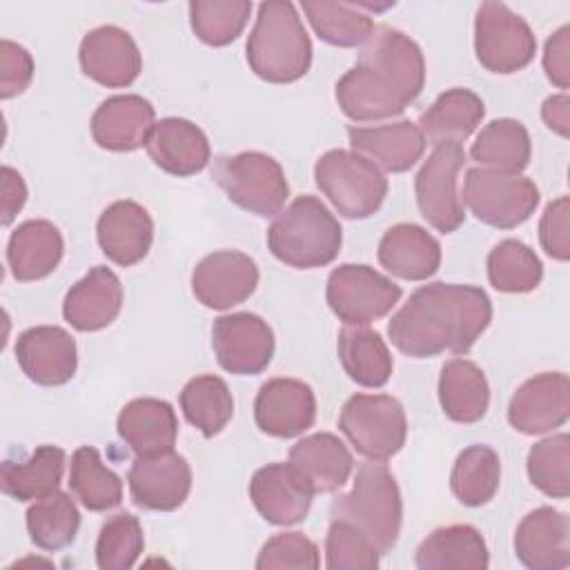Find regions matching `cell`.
I'll list each match as a JSON object with an SVG mask.
<instances>
[{
	"instance_id": "4",
	"label": "cell",
	"mask_w": 570,
	"mask_h": 570,
	"mask_svg": "<svg viewBox=\"0 0 570 570\" xmlns=\"http://www.w3.org/2000/svg\"><path fill=\"white\" fill-rule=\"evenodd\" d=\"M330 517L352 523L381 554L390 552L399 541L403 521L401 490L390 468L372 459L361 463L350 492L332 501Z\"/></svg>"
},
{
	"instance_id": "12",
	"label": "cell",
	"mask_w": 570,
	"mask_h": 570,
	"mask_svg": "<svg viewBox=\"0 0 570 570\" xmlns=\"http://www.w3.org/2000/svg\"><path fill=\"white\" fill-rule=\"evenodd\" d=\"M463 165L465 151L461 142H439L414 178L421 216L443 234L456 232L465 220L463 200L456 189Z\"/></svg>"
},
{
	"instance_id": "27",
	"label": "cell",
	"mask_w": 570,
	"mask_h": 570,
	"mask_svg": "<svg viewBox=\"0 0 570 570\" xmlns=\"http://www.w3.org/2000/svg\"><path fill=\"white\" fill-rule=\"evenodd\" d=\"M379 263L403 281H428L439 272V240L414 223L392 225L379 240Z\"/></svg>"
},
{
	"instance_id": "46",
	"label": "cell",
	"mask_w": 570,
	"mask_h": 570,
	"mask_svg": "<svg viewBox=\"0 0 570 570\" xmlns=\"http://www.w3.org/2000/svg\"><path fill=\"white\" fill-rule=\"evenodd\" d=\"M381 552L352 523L332 519L325 537V566L330 570H374Z\"/></svg>"
},
{
	"instance_id": "23",
	"label": "cell",
	"mask_w": 570,
	"mask_h": 570,
	"mask_svg": "<svg viewBox=\"0 0 570 570\" xmlns=\"http://www.w3.org/2000/svg\"><path fill=\"white\" fill-rule=\"evenodd\" d=\"M96 238L111 263L131 267L151 249L154 220L142 205L134 200H116L100 214Z\"/></svg>"
},
{
	"instance_id": "31",
	"label": "cell",
	"mask_w": 570,
	"mask_h": 570,
	"mask_svg": "<svg viewBox=\"0 0 570 570\" xmlns=\"http://www.w3.org/2000/svg\"><path fill=\"white\" fill-rule=\"evenodd\" d=\"M414 563L421 570H485L490 557L481 532L474 525L456 523L430 532L416 548Z\"/></svg>"
},
{
	"instance_id": "26",
	"label": "cell",
	"mask_w": 570,
	"mask_h": 570,
	"mask_svg": "<svg viewBox=\"0 0 570 570\" xmlns=\"http://www.w3.org/2000/svg\"><path fill=\"white\" fill-rule=\"evenodd\" d=\"M145 147L156 167L180 178L203 171L212 158L205 131L185 118L156 122Z\"/></svg>"
},
{
	"instance_id": "22",
	"label": "cell",
	"mask_w": 570,
	"mask_h": 570,
	"mask_svg": "<svg viewBox=\"0 0 570 570\" xmlns=\"http://www.w3.org/2000/svg\"><path fill=\"white\" fill-rule=\"evenodd\" d=\"M514 554L530 570L570 566V523L561 510L541 505L528 512L514 532Z\"/></svg>"
},
{
	"instance_id": "11",
	"label": "cell",
	"mask_w": 570,
	"mask_h": 570,
	"mask_svg": "<svg viewBox=\"0 0 570 570\" xmlns=\"http://www.w3.org/2000/svg\"><path fill=\"white\" fill-rule=\"evenodd\" d=\"M401 287L370 265L345 263L330 272L325 298L345 325H367L383 318L401 298Z\"/></svg>"
},
{
	"instance_id": "50",
	"label": "cell",
	"mask_w": 570,
	"mask_h": 570,
	"mask_svg": "<svg viewBox=\"0 0 570 570\" xmlns=\"http://www.w3.org/2000/svg\"><path fill=\"white\" fill-rule=\"evenodd\" d=\"M543 71L552 85L559 89L570 87V27H559L543 49Z\"/></svg>"
},
{
	"instance_id": "7",
	"label": "cell",
	"mask_w": 570,
	"mask_h": 570,
	"mask_svg": "<svg viewBox=\"0 0 570 570\" xmlns=\"http://www.w3.org/2000/svg\"><path fill=\"white\" fill-rule=\"evenodd\" d=\"M212 176L234 205L261 218L278 214L289 196L283 167L263 151L220 156Z\"/></svg>"
},
{
	"instance_id": "51",
	"label": "cell",
	"mask_w": 570,
	"mask_h": 570,
	"mask_svg": "<svg viewBox=\"0 0 570 570\" xmlns=\"http://www.w3.org/2000/svg\"><path fill=\"white\" fill-rule=\"evenodd\" d=\"M27 203V185L9 165L2 167V225H11L16 214Z\"/></svg>"
},
{
	"instance_id": "38",
	"label": "cell",
	"mask_w": 570,
	"mask_h": 570,
	"mask_svg": "<svg viewBox=\"0 0 570 570\" xmlns=\"http://www.w3.org/2000/svg\"><path fill=\"white\" fill-rule=\"evenodd\" d=\"M501 483V461L490 445L465 448L450 472V488L456 501L470 508L485 505L494 499Z\"/></svg>"
},
{
	"instance_id": "24",
	"label": "cell",
	"mask_w": 570,
	"mask_h": 570,
	"mask_svg": "<svg viewBox=\"0 0 570 570\" xmlns=\"http://www.w3.org/2000/svg\"><path fill=\"white\" fill-rule=\"evenodd\" d=\"M120 307V278L109 267L96 265L69 287L62 303V316L78 332H98L118 318Z\"/></svg>"
},
{
	"instance_id": "20",
	"label": "cell",
	"mask_w": 570,
	"mask_h": 570,
	"mask_svg": "<svg viewBox=\"0 0 570 570\" xmlns=\"http://www.w3.org/2000/svg\"><path fill=\"white\" fill-rule=\"evenodd\" d=\"M254 419L263 434L292 439L314 425V390L298 379H272L261 385L254 401Z\"/></svg>"
},
{
	"instance_id": "44",
	"label": "cell",
	"mask_w": 570,
	"mask_h": 570,
	"mask_svg": "<svg viewBox=\"0 0 570 570\" xmlns=\"http://www.w3.org/2000/svg\"><path fill=\"white\" fill-rule=\"evenodd\" d=\"M530 483L552 499L570 494V436L566 432L537 441L528 452Z\"/></svg>"
},
{
	"instance_id": "32",
	"label": "cell",
	"mask_w": 570,
	"mask_h": 570,
	"mask_svg": "<svg viewBox=\"0 0 570 570\" xmlns=\"http://www.w3.org/2000/svg\"><path fill=\"white\" fill-rule=\"evenodd\" d=\"M439 403L448 419L476 423L490 405V385L483 370L468 358H450L439 374Z\"/></svg>"
},
{
	"instance_id": "37",
	"label": "cell",
	"mask_w": 570,
	"mask_h": 570,
	"mask_svg": "<svg viewBox=\"0 0 570 570\" xmlns=\"http://www.w3.org/2000/svg\"><path fill=\"white\" fill-rule=\"evenodd\" d=\"M180 410L203 436L212 439L232 421L234 399L220 376L200 374L185 383L180 392Z\"/></svg>"
},
{
	"instance_id": "5",
	"label": "cell",
	"mask_w": 570,
	"mask_h": 570,
	"mask_svg": "<svg viewBox=\"0 0 570 570\" xmlns=\"http://www.w3.org/2000/svg\"><path fill=\"white\" fill-rule=\"evenodd\" d=\"M343 245V229L316 196H298L267 229L269 252L294 269L330 265Z\"/></svg>"
},
{
	"instance_id": "25",
	"label": "cell",
	"mask_w": 570,
	"mask_h": 570,
	"mask_svg": "<svg viewBox=\"0 0 570 570\" xmlns=\"http://www.w3.org/2000/svg\"><path fill=\"white\" fill-rule=\"evenodd\" d=\"M352 151L361 154L383 171L401 174L414 167L425 151V136L419 125L410 120H396L374 127L347 129Z\"/></svg>"
},
{
	"instance_id": "1",
	"label": "cell",
	"mask_w": 570,
	"mask_h": 570,
	"mask_svg": "<svg viewBox=\"0 0 570 570\" xmlns=\"http://www.w3.org/2000/svg\"><path fill=\"white\" fill-rule=\"evenodd\" d=\"M425 85L421 47L399 29L379 27L358 62L336 82V102L354 122L401 116Z\"/></svg>"
},
{
	"instance_id": "21",
	"label": "cell",
	"mask_w": 570,
	"mask_h": 570,
	"mask_svg": "<svg viewBox=\"0 0 570 570\" xmlns=\"http://www.w3.org/2000/svg\"><path fill=\"white\" fill-rule=\"evenodd\" d=\"M156 125L154 105L138 94H118L102 100L91 116L94 142L107 151H134L147 145Z\"/></svg>"
},
{
	"instance_id": "28",
	"label": "cell",
	"mask_w": 570,
	"mask_h": 570,
	"mask_svg": "<svg viewBox=\"0 0 570 570\" xmlns=\"http://www.w3.org/2000/svg\"><path fill=\"white\" fill-rule=\"evenodd\" d=\"M65 240L60 229L45 218L20 223L7 243V265L16 281L31 283L49 276L62 261Z\"/></svg>"
},
{
	"instance_id": "42",
	"label": "cell",
	"mask_w": 570,
	"mask_h": 570,
	"mask_svg": "<svg viewBox=\"0 0 570 570\" xmlns=\"http://www.w3.org/2000/svg\"><path fill=\"white\" fill-rule=\"evenodd\" d=\"M488 278L499 292L525 294L541 283L543 265L532 247L517 238H505L488 254Z\"/></svg>"
},
{
	"instance_id": "39",
	"label": "cell",
	"mask_w": 570,
	"mask_h": 570,
	"mask_svg": "<svg viewBox=\"0 0 570 570\" xmlns=\"http://www.w3.org/2000/svg\"><path fill=\"white\" fill-rule=\"evenodd\" d=\"M69 488L73 497L91 512H105L122 501V481L109 470L98 450L82 445L71 454Z\"/></svg>"
},
{
	"instance_id": "13",
	"label": "cell",
	"mask_w": 570,
	"mask_h": 570,
	"mask_svg": "<svg viewBox=\"0 0 570 570\" xmlns=\"http://www.w3.org/2000/svg\"><path fill=\"white\" fill-rule=\"evenodd\" d=\"M212 347L225 372L252 376L269 365L274 356V332L256 314H225L212 325Z\"/></svg>"
},
{
	"instance_id": "43",
	"label": "cell",
	"mask_w": 570,
	"mask_h": 570,
	"mask_svg": "<svg viewBox=\"0 0 570 570\" xmlns=\"http://www.w3.org/2000/svg\"><path fill=\"white\" fill-rule=\"evenodd\" d=\"M252 13L247 0H194L189 2V24L196 38L209 47L234 42Z\"/></svg>"
},
{
	"instance_id": "30",
	"label": "cell",
	"mask_w": 570,
	"mask_h": 570,
	"mask_svg": "<svg viewBox=\"0 0 570 570\" xmlns=\"http://www.w3.org/2000/svg\"><path fill=\"white\" fill-rule=\"evenodd\" d=\"M289 463L321 494L343 488L354 470L347 445L332 432H316L296 441L289 450Z\"/></svg>"
},
{
	"instance_id": "19",
	"label": "cell",
	"mask_w": 570,
	"mask_h": 570,
	"mask_svg": "<svg viewBox=\"0 0 570 570\" xmlns=\"http://www.w3.org/2000/svg\"><path fill=\"white\" fill-rule=\"evenodd\" d=\"M16 361L29 381L58 387L73 379L78 350L71 334L58 325H36L16 338Z\"/></svg>"
},
{
	"instance_id": "18",
	"label": "cell",
	"mask_w": 570,
	"mask_h": 570,
	"mask_svg": "<svg viewBox=\"0 0 570 570\" xmlns=\"http://www.w3.org/2000/svg\"><path fill=\"white\" fill-rule=\"evenodd\" d=\"M309 481L287 461L258 468L249 481V499L258 514L274 525L301 523L312 508Z\"/></svg>"
},
{
	"instance_id": "29",
	"label": "cell",
	"mask_w": 570,
	"mask_h": 570,
	"mask_svg": "<svg viewBox=\"0 0 570 570\" xmlns=\"http://www.w3.org/2000/svg\"><path fill=\"white\" fill-rule=\"evenodd\" d=\"M118 436L136 452V456H154L174 450L178 436V419L174 407L163 399H134L116 421Z\"/></svg>"
},
{
	"instance_id": "49",
	"label": "cell",
	"mask_w": 570,
	"mask_h": 570,
	"mask_svg": "<svg viewBox=\"0 0 570 570\" xmlns=\"http://www.w3.org/2000/svg\"><path fill=\"white\" fill-rule=\"evenodd\" d=\"M568 214L570 200L568 196H559L550 200L543 209L539 220V243L550 258L568 261L570 258V243H568Z\"/></svg>"
},
{
	"instance_id": "40",
	"label": "cell",
	"mask_w": 570,
	"mask_h": 570,
	"mask_svg": "<svg viewBox=\"0 0 570 570\" xmlns=\"http://www.w3.org/2000/svg\"><path fill=\"white\" fill-rule=\"evenodd\" d=\"M27 532L36 548L56 552L73 543L80 528V512L67 492H53L29 505Z\"/></svg>"
},
{
	"instance_id": "16",
	"label": "cell",
	"mask_w": 570,
	"mask_h": 570,
	"mask_svg": "<svg viewBox=\"0 0 570 570\" xmlns=\"http://www.w3.org/2000/svg\"><path fill=\"white\" fill-rule=\"evenodd\" d=\"M258 285L256 263L236 249L207 254L191 274V292L209 309H229L245 303Z\"/></svg>"
},
{
	"instance_id": "8",
	"label": "cell",
	"mask_w": 570,
	"mask_h": 570,
	"mask_svg": "<svg viewBox=\"0 0 570 570\" xmlns=\"http://www.w3.org/2000/svg\"><path fill=\"white\" fill-rule=\"evenodd\" d=\"M338 430L365 459L387 461L405 445L407 419L390 394H354L343 403Z\"/></svg>"
},
{
	"instance_id": "45",
	"label": "cell",
	"mask_w": 570,
	"mask_h": 570,
	"mask_svg": "<svg viewBox=\"0 0 570 570\" xmlns=\"http://www.w3.org/2000/svg\"><path fill=\"white\" fill-rule=\"evenodd\" d=\"M142 548L145 537L138 517L131 512H118L100 528L96 541V563L100 570H127L136 566Z\"/></svg>"
},
{
	"instance_id": "34",
	"label": "cell",
	"mask_w": 570,
	"mask_h": 570,
	"mask_svg": "<svg viewBox=\"0 0 570 570\" xmlns=\"http://www.w3.org/2000/svg\"><path fill=\"white\" fill-rule=\"evenodd\" d=\"M65 474V450L40 445L24 461H4L0 465V488L16 501H38L58 492Z\"/></svg>"
},
{
	"instance_id": "47",
	"label": "cell",
	"mask_w": 570,
	"mask_h": 570,
	"mask_svg": "<svg viewBox=\"0 0 570 570\" xmlns=\"http://www.w3.org/2000/svg\"><path fill=\"white\" fill-rule=\"evenodd\" d=\"M321 566L316 543L303 532H278L267 539L258 552L256 568H296V570H316Z\"/></svg>"
},
{
	"instance_id": "2",
	"label": "cell",
	"mask_w": 570,
	"mask_h": 570,
	"mask_svg": "<svg viewBox=\"0 0 570 570\" xmlns=\"http://www.w3.org/2000/svg\"><path fill=\"white\" fill-rule=\"evenodd\" d=\"M492 321L490 296L476 285L430 283L410 294L387 323L392 345L412 356L465 354Z\"/></svg>"
},
{
	"instance_id": "41",
	"label": "cell",
	"mask_w": 570,
	"mask_h": 570,
	"mask_svg": "<svg viewBox=\"0 0 570 570\" xmlns=\"http://www.w3.org/2000/svg\"><path fill=\"white\" fill-rule=\"evenodd\" d=\"M316 36L334 47L365 45L374 33V20L350 2H301Z\"/></svg>"
},
{
	"instance_id": "17",
	"label": "cell",
	"mask_w": 570,
	"mask_h": 570,
	"mask_svg": "<svg viewBox=\"0 0 570 570\" xmlns=\"http://www.w3.org/2000/svg\"><path fill=\"white\" fill-rule=\"evenodd\" d=\"M80 69L102 87H129L142 71V56L134 38L116 27L102 24L85 33L78 49Z\"/></svg>"
},
{
	"instance_id": "3",
	"label": "cell",
	"mask_w": 570,
	"mask_h": 570,
	"mask_svg": "<svg viewBox=\"0 0 570 570\" xmlns=\"http://www.w3.org/2000/svg\"><path fill=\"white\" fill-rule=\"evenodd\" d=\"M249 69L265 82L287 85L303 78L312 65V40L287 0L258 4L254 29L245 45Z\"/></svg>"
},
{
	"instance_id": "52",
	"label": "cell",
	"mask_w": 570,
	"mask_h": 570,
	"mask_svg": "<svg viewBox=\"0 0 570 570\" xmlns=\"http://www.w3.org/2000/svg\"><path fill=\"white\" fill-rule=\"evenodd\" d=\"M541 118L554 134L568 138V131H570V98H568V94H557V96L546 98L543 107H541Z\"/></svg>"
},
{
	"instance_id": "10",
	"label": "cell",
	"mask_w": 570,
	"mask_h": 570,
	"mask_svg": "<svg viewBox=\"0 0 570 570\" xmlns=\"http://www.w3.org/2000/svg\"><path fill=\"white\" fill-rule=\"evenodd\" d=\"M474 53L492 73H517L537 53L530 24L503 2H483L474 18Z\"/></svg>"
},
{
	"instance_id": "36",
	"label": "cell",
	"mask_w": 570,
	"mask_h": 570,
	"mask_svg": "<svg viewBox=\"0 0 570 570\" xmlns=\"http://www.w3.org/2000/svg\"><path fill=\"white\" fill-rule=\"evenodd\" d=\"M532 156L528 129L514 118H497L488 122L472 142L470 158L483 169L519 176Z\"/></svg>"
},
{
	"instance_id": "33",
	"label": "cell",
	"mask_w": 570,
	"mask_h": 570,
	"mask_svg": "<svg viewBox=\"0 0 570 570\" xmlns=\"http://www.w3.org/2000/svg\"><path fill=\"white\" fill-rule=\"evenodd\" d=\"M483 100L465 87H454L443 91L428 111L419 116V129L425 140L439 142H461L465 140L483 120Z\"/></svg>"
},
{
	"instance_id": "48",
	"label": "cell",
	"mask_w": 570,
	"mask_h": 570,
	"mask_svg": "<svg viewBox=\"0 0 570 570\" xmlns=\"http://www.w3.org/2000/svg\"><path fill=\"white\" fill-rule=\"evenodd\" d=\"M33 78V58L31 53L11 42H0V98L9 100L13 96H20Z\"/></svg>"
},
{
	"instance_id": "6",
	"label": "cell",
	"mask_w": 570,
	"mask_h": 570,
	"mask_svg": "<svg viewBox=\"0 0 570 570\" xmlns=\"http://www.w3.org/2000/svg\"><path fill=\"white\" fill-rule=\"evenodd\" d=\"M316 187L334 209L352 220L376 214L387 196L383 171L356 151L330 149L314 165Z\"/></svg>"
},
{
	"instance_id": "14",
	"label": "cell",
	"mask_w": 570,
	"mask_h": 570,
	"mask_svg": "<svg viewBox=\"0 0 570 570\" xmlns=\"http://www.w3.org/2000/svg\"><path fill=\"white\" fill-rule=\"evenodd\" d=\"M570 416V379L563 372H541L528 379L510 399L508 423L528 436L552 432Z\"/></svg>"
},
{
	"instance_id": "9",
	"label": "cell",
	"mask_w": 570,
	"mask_h": 570,
	"mask_svg": "<svg viewBox=\"0 0 570 570\" xmlns=\"http://www.w3.org/2000/svg\"><path fill=\"white\" fill-rule=\"evenodd\" d=\"M539 187L525 176L499 174L483 167L465 171L463 200L485 225L512 229L525 223L539 205Z\"/></svg>"
},
{
	"instance_id": "35",
	"label": "cell",
	"mask_w": 570,
	"mask_h": 570,
	"mask_svg": "<svg viewBox=\"0 0 570 570\" xmlns=\"http://www.w3.org/2000/svg\"><path fill=\"white\" fill-rule=\"evenodd\" d=\"M338 361L345 374L363 387H383L392 376V354L376 330L345 325L338 332Z\"/></svg>"
},
{
	"instance_id": "15",
	"label": "cell",
	"mask_w": 570,
	"mask_h": 570,
	"mask_svg": "<svg viewBox=\"0 0 570 570\" xmlns=\"http://www.w3.org/2000/svg\"><path fill=\"white\" fill-rule=\"evenodd\" d=\"M131 501L138 508L171 512L180 508L191 490V468L174 450L154 456H136L127 474Z\"/></svg>"
}]
</instances>
